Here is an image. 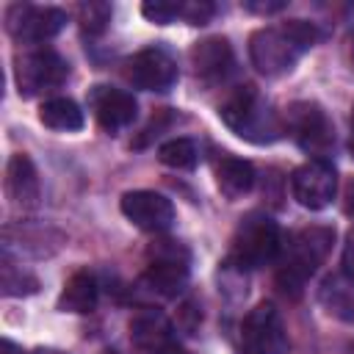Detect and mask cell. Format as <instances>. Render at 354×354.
<instances>
[{
	"label": "cell",
	"mask_w": 354,
	"mask_h": 354,
	"mask_svg": "<svg viewBox=\"0 0 354 354\" xmlns=\"http://www.w3.org/2000/svg\"><path fill=\"white\" fill-rule=\"evenodd\" d=\"M33 354H61V351H55V348H36Z\"/></svg>",
	"instance_id": "4dcf8cb0"
},
{
	"label": "cell",
	"mask_w": 354,
	"mask_h": 354,
	"mask_svg": "<svg viewBox=\"0 0 354 354\" xmlns=\"http://www.w3.org/2000/svg\"><path fill=\"white\" fill-rule=\"evenodd\" d=\"M246 11H254V14H274V11H282L285 3L277 0V3H243Z\"/></svg>",
	"instance_id": "4316f807"
},
{
	"label": "cell",
	"mask_w": 354,
	"mask_h": 354,
	"mask_svg": "<svg viewBox=\"0 0 354 354\" xmlns=\"http://www.w3.org/2000/svg\"><path fill=\"white\" fill-rule=\"evenodd\" d=\"M290 340L282 315L274 304L260 301L249 310L241 324V351L243 354H288Z\"/></svg>",
	"instance_id": "52a82bcc"
},
{
	"label": "cell",
	"mask_w": 354,
	"mask_h": 354,
	"mask_svg": "<svg viewBox=\"0 0 354 354\" xmlns=\"http://www.w3.org/2000/svg\"><path fill=\"white\" fill-rule=\"evenodd\" d=\"M343 210H346V216L354 218V177H348V183L343 188Z\"/></svg>",
	"instance_id": "83f0119b"
},
{
	"label": "cell",
	"mask_w": 354,
	"mask_h": 354,
	"mask_svg": "<svg viewBox=\"0 0 354 354\" xmlns=\"http://www.w3.org/2000/svg\"><path fill=\"white\" fill-rule=\"evenodd\" d=\"M88 108L94 111V119L100 122V127L108 133H119L130 127L138 111L133 94L122 88H111V86H94L88 91Z\"/></svg>",
	"instance_id": "5bb4252c"
},
{
	"label": "cell",
	"mask_w": 354,
	"mask_h": 354,
	"mask_svg": "<svg viewBox=\"0 0 354 354\" xmlns=\"http://www.w3.org/2000/svg\"><path fill=\"white\" fill-rule=\"evenodd\" d=\"M130 340L149 354H185L174 340L169 318L152 307H144L130 318Z\"/></svg>",
	"instance_id": "4fadbf2b"
},
{
	"label": "cell",
	"mask_w": 354,
	"mask_h": 354,
	"mask_svg": "<svg viewBox=\"0 0 354 354\" xmlns=\"http://www.w3.org/2000/svg\"><path fill=\"white\" fill-rule=\"evenodd\" d=\"M69 77V64L50 47H36L14 58V80L22 97L55 91Z\"/></svg>",
	"instance_id": "5b68a950"
},
{
	"label": "cell",
	"mask_w": 354,
	"mask_h": 354,
	"mask_svg": "<svg viewBox=\"0 0 354 354\" xmlns=\"http://www.w3.org/2000/svg\"><path fill=\"white\" fill-rule=\"evenodd\" d=\"M213 171H216V185L227 199H241L254 185V166L249 160H243V158L221 155L216 160Z\"/></svg>",
	"instance_id": "e0dca14e"
},
{
	"label": "cell",
	"mask_w": 354,
	"mask_h": 354,
	"mask_svg": "<svg viewBox=\"0 0 354 354\" xmlns=\"http://www.w3.org/2000/svg\"><path fill=\"white\" fill-rule=\"evenodd\" d=\"M351 133H354V113H351Z\"/></svg>",
	"instance_id": "d6a6232c"
},
{
	"label": "cell",
	"mask_w": 354,
	"mask_h": 354,
	"mask_svg": "<svg viewBox=\"0 0 354 354\" xmlns=\"http://www.w3.org/2000/svg\"><path fill=\"white\" fill-rule=\"evenodd\" d=\"M337 191L335 166L326 158H313L290 174V194L307 210H324Z\"/></svg>",
	"instance_id": "8fae6325"
},
{
	"label": "cell",
	"mask_w": 354,
	"mask_h": 354,
	"mask_svg": "<svg viewBox=\"0 0 354 354\" xmlns=\"http://www.w3.org/2000/svg\"><path fill=\"white\" fill-rule=\"evenodd\" d=\"M183 6L185 3L180 0H147L141 6V14L155 25H169L174 19H183Z\"/></svg>",
	"instance_id": "603a6c76"
},
{
	"label": "cell",
	"mask_w": 354,
	"mask_h": 354,
	"mask_svg": "<svg viewBox=\"0 0 354 354\" xmlns=\"http://www.w3.org/2000/svg\"><path fill=\"white\" fill-rule=\"evenodd\" d=\"M285 130L307 155L324 158L335 147L332 122L318 102H293L285 113Z\"/></svg>",
	"instance_id": "ba28073f"
},
{
	"label": "cell",
	"mask_w": 354,
	"mask_h": 354,
	"mask_svg": "<svg viewBox=\"0 0 354 354\" xmlns=\"http://www.w3.org/2000/svg\"><path fill=\"white\" fill-rule=\"evenodd\" d=\"M279 249H282V235L277 221L254 210V213H246L235 227L227 263L241 271H254L274 263L279 257Z\"/></svg>",
	"instance_id": "277c9868"
},
{
	"label": "cell",
	"mask_w": 354,
	"mask_h": 354,
	"mask_svg": "<svg viewBox=\"0 0 354 354\" xmlns=\"http://www.w3.org/2000/svg\"><path fill=\"white\" fill-rule=\"evenodd\" d=\"M348 58H351V64H354V36L348 39Z\"/></svg>",
	"instance_id": "f546056e"
},
{
	"label": "cell",
	"mask_w": 354,
	"mask_h": 354,
	"mask_svg": "<svg viewBox=\"0 0 354 354\" xmlns=\"http://www.w3.org/2000/svg\"><path fill=\"white\" fill-rule=\"evenodd\" d=\"M108 22H111V6H105V3H83L80 6V28H83V33L97 36V33H102L108 28Z\"/></svg>",
	"instance_id": "cb8c5ba5"
},
{
	"label": "cell",
	"mask_w": 354,
	"mask_h": 354,
	"mask_svg": "<svg viewBox=\"0 0 354 354\" xmlns=\"http://www.w3.org/2000/svg\"><path fill=\"white\" fill-rule=\"evenodd\" d=\"M39 282L30 271H25L22 266H17L8 252L3 254V293L6 296H28V293H36Z\"/></svg>",
	"instance_id": "7402d4cb"
},
{
	"label": "cell",
	"mask_w": 354,
	"mask_h": 354,
	"mask_svg": "<svg viewBox=\"0 0 354 354\" xmlns=\"http://www.w3.org/2000/svg\"><path fill=\"white\" fill-rule=\"evenodd\" d=\"M218 116L235 136L252 144H271L285 133V119L254 86H235L218 105Z\"/></svg>",
	"instance_id": "3957f363"
},
{
	"label": "cell",
	"mask_w": 354,
	"mask_h": 354,
	"mask_svg": "<svg viewBox=\"0 0 354 354\" xmlns=\"http://www.w3.org/2000/svg\"><path fill=\"white\" fill-rule=\"evenodd\" d=\"M122 213L147 232H163L174 221V205L158 191H127L122 196Z\"/></svg>",
	"instance_id": "7c38bea8"
},
{
	"label": "cell",
	"mask_w": 354,
	"mask_h": 354,
	"mask_svg": "<svg viewBox=\"0 0 354 354\" xmlns=\"http://www.w3.org/2000/svg\"><path fill=\"white\" fill-rule=\"evenodd\" d=\"M66 25V14L53 6H30V3H14L6 11V28L17 41L25 44H41L61 33Z\"/></svg>",
	"instance_id": "9c48e42d"
},
{
	"label": "cell",
	"mask_w": 354,
	"mask_h": 354,
	"mask_svg": "<svg viewBox=\"0 0 354 354\" xmlns=\"http://www.w3.org/2000/svg\"><path fill=\"white\" fill-rule=\"evenodd\" d=\"M97 304V279L88 271H77L66 279L61 296H58V310L64 313H91Z\"/></svg>",
	"instance_id": "ac0fdd59"
},
{
	"label": "cell",
	"mask_w": 354,
	"mask_h": 354,
	"mask_svg": "<svg viewBox=\"0 0 354 354\" xmlns=\"http://www.w3.org/2000/svg\"><path fill=\"white\" fill-rule=\"evenodd\" d=\"M39 122L44 127H50V130L72 133V130H80L83 127V111L69 97H50L39 108Z\"/></svg>",
	"instance_id": "d6986e66"
},
{
	"label": "cell",
	"mask_w": 354,
	"mask_h": 354,
	"mask_svg": "<svg viewBox=\"0 0 354 354\" xmlns=\"http://www.w3.org/2000/svg\"><path fill=\"white\" fill-rule=\"evenodd\" d=\"M149 263L141 274V285L158 296H177L188 282V252L177 241H160L149 246Z\"/></svg>",
	"instance_id": "8992f818"
},
{
	"label": "cell",
	"mask_w": 354,
	"mask_h": 354,
	"mask_svg": "<svg viewBox=\"0 0 354 354\" xmlns=\"http://www.w3.org/2000/svg\"><path fill=\"white\" fill-rule=\"evenodd\" d=\"M348 152H351V158H354V133H351V138H348Z\"/></svg>",
	"instance_id": "1f68e13d"
},
{
	"label": "cell",
	"mask_w": 354,
	"mask_h": 354,
	"mask_svg": "<svg viewBox=\"0 0 354 354\" xmlns=\"http://www.w3.org/2000/svg\"><path fill=\"white\" fill-rule=\"evenodd\" d=\"M188 64L199 80L213 83V80H221L224 75L232 72L235 55H232V47L224 36H207L188 50Z\"/></svg>",
	"instance_id": "9a60e30c"
},
{
	"label": "cell",
	"mask_w": 354,
	"mask_h": 354,
	"mask_svg": "<svg viewBox=\"0 0 354 354\" xmlns=\"http://www.w3.org/2000/svg\"><path fill=\"white\" fill-rule=\"evenodd\" d=\"M3 354H22L11 340H3Z\"/></svg>",
	"instance_id": "f1b7e54d"
},
{
	"label": "cell",
	"mask_w": 354,
	"mask_h": 354,
	"mask_svg": "<svg viewBox=\"0 0 354 354\" xmlns=\"http://www.w3.org/2000/svg\"><path fill=\"white\" fill-rule=\"evenodd\" d=\"M321 30L315 22L307 19H288L279 25H268L252 33L249 39V58L266 77H279L296 66V61L315 47Z\"/></svg>",
	"instance_id": "6da1fadb"
},
{
	"label": "cell",
	"mask_w": 354,
	"mask_h": 354,
	"mask_svg": "<svg viewBox=\"0 0 354 354\" xmlns=\"http://www.w3.org/2000/svg\"><path fill=\"white\" fill-rule=\"evenodd\" d=\"M213 14H216V6L207 0H188L183 6V19L188 25H207Z\"/></svg>",
	"instance_id": "d4e9b609"
},
{
	"label": "cell",
	"mask_w": 354,
	"mask_h": 354,
	"mask_svg": "<svg viewBox=\"0 0 354 354\" xmlns=\"http://www.w3.org/2000/svg\"><path fill=\"white\" fill-rule=\"evenodd\" d=\"M321 301L329 310V315L340 318V321H351L354 318V296L351 290L343 285L340 277H329L321 288Z\"/></svg>",
	"instance_id": "ffe728a7"
},
{
	"label": "cell",
	"mask_w": 354,
	"mask_h": 354,
	"mask_svg": "<svg viewBox=\"0 0 354 354\" xmlns=\"http://www.w3.org/2000/svg\"><path fill=\"white\" fill-rule=\"evenodd\" d=\"M122 75L141 91H169L177 83V61L163 47H144L122 64Z\"/></svg>",
	"instance_id": "30bf717a"
},
{
	"label": "cell",
	"mask_w": 354,
	"mask_h": 354,
	"mask_svg": "<svg viewBox=\"0 0 354 354\" xmlns=\"http://www.w3.org/2000/svg\"><path fill=\"white\" fill-rule=\"evenodd\" d=\"M158 160L171 169H194L199 163V147L191 138H171V141L160 144Z\"/></svg>",
	"instance_id": "44dd1931"
},
{
	"label": "cell",
	"mask_w": 354,
	"mask_h": 354,
	"mask_svg": "<svg viewBox=\"0 0 354 354\" xmlns=\"http://www.w3.org/2000/svg\"><path fill=\"white\" fill-rule=\"evenodd\" d=\"M6 191H8V199H11L17 207L30 210V207L39 205V196H41L39 174H36L33 160H30L25 152L11 155V160H8V166H6Z\"/></svg>",
	"instance_id": "2e32d148"
},
{
	"label": "cell",
	"mask_w": 354,
	"mask_h": 354,
	"mask_svg": "<svg viewBox=\"0 0 354 354\" xmlns=\"http://www.w3.org/2000/svg\"><path fill=\"white\" fill-rule=\"evenodd\" d=\"M335 243V230L326 224H313L299 232H293L282 249H279V268H277V285L282 293L299 296L304 282L318 271V266L326 260Z\"/></svg>",
	"instance_id": "7a4b0ae2"
},
{
	"label": "cell",
	"mask_w": 354,
	"mask_h": 354,
	"mask_svg": "<svg viewBox=\"0 0 354 354\" xmlns=\"http://www.w3.org/2000/svg\"><path fill=\"white\" fill-rule=\"evenodd\" d=\"M343 274H346V279H348L351 288H354V230H351L348 238H346V249H343Z\"/></svg>",
	"instance_id": "484cf974"
}]
</instances>
